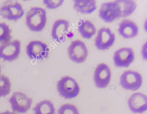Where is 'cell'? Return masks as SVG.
I'll return each instance as SVG.
<instances>
[{
    "instance_id": "cell-1",
    "label": "cell",
    "mask_w": 147,
    "mask_h": 114,
    "mask_svg": "<svg viewBox=\"0 0 147 114\" xmlns=\"http://www.w3.org/2000/svg\"><path fill=\"white\" fill-rule=\"evenodd\" d=\"M47 22V13L44 9L33 7L27 12L26 23L30 30L40 32L45 27Z\"/></svg>"
},
{
    "instance_id": "cell-2",
    "label": "cell",
    "mask_w": 147,
    "mask_h": 114,
    "mask_svg": "<svg viewBox=\"0 0 147 114\" xmlns=\"http://www.w3.org/2000/svg\"><path fill=\"white\" fill-rule=\"evenodd\" d=\"M57 89L59 95L65 99L76 97L80 92V87L76 80L72 77H62L57 84Z\"/></svg>"
},
{
    "instance_id": "cell-3",
    "label": "cell",
    "mask_w": 147,
    "mask_h": 114,
    "mask_svg": "<svg viewBox=\"0 0 147 114\" xmlns=\"http://www.w3.org/2000/svg\"><path fill=\"white\" fill-rule=\"evenodd\" d=\"M9 102L13 112L24 114L30 109L32 99L24 92H15L9 98Z\"/></svg>"
},
{
    "instance_id": "cell-4",
    "label": "cell",
    "mask_w": 147,
    "mask_h": 114,
    "mask_svg": "<svg viewBox=\"0 0 147 114\" xmlns=\"http://www.w3.org/2000/svg\"><path fill=\"white\" fill-rule=\"evenodd\" d=\"M67 54L70 60L76 64L86 61L88 50L85 43L80 40L73 41L67 48Z\"/></svg>"
},
{
    "instance_id": "cell-5",
    "label": "cell",
    "mask_w": 147,
    "mask_h": 114,
    "mask_svg": "<svg viewBox=\"0 0 147 114\" xmlns=\"http://www.w3.org/2000/svg\"><path fill=\"white\" fill-rule=\"evenodd\" d=\"M142 75L134 71H127L124 72L119 78V84L123 89L127 90H137L142 84Z\"/></svg>"
},
{
    "instance_id": "cell-6",
    "label": "cell",
    "mask_w": 147,
    "mask_h": 114,
    "mask_svg": "<svg viewBox=\"0 0 147 114\" xmlns=\"http://www.w3.org/2000/svg\"><path fill=\"white\" fill-rule=\"evenodd\" d=\"M49 51L48 45L40 41H32L26 46V52L28 57L35 60H41L47 58Z\"/></svg>"
},
{
    "instance_id": "cell-7",
    "label": "cell",
    "mask_w": 147,
    "mask_h": 114,
    "mask_svg": "<svg viewBox=\"0 0 147 114\" xmlns=\"http://www.w3.org/2000/svg\"><path fill=\"white\" fill-rule=\"evenodd\" d=\"M21 43L16 39L0 46V59L4 61L12 62L18 58L21 52Z\"/></svg>"
},
{
    "instance_id": "cell-8",
    "label": "cell",
    "mask_w": 147,
    "mask_h": 114,
    "mask_svg": "<svg viewBox=\"0 0 147 114\" xmlns=\"http://www.w3.org/2000/svg\"><path fill=\"white\" fill-rule=\"evenodd\" d=\"M99 16L107 23H111L121 17V13L116 1L104 3L99 11Z\"/></svg>"
},
{
    "instance_id": "cell-9",
    "label": "cell",
    "mask_w": 147,
    "mask_h": 114,
    "mask_svg": "<svg viewBox=\"0 0 147 114\" xmlns=\"http://www.w3.org/2000/svg\"><path fill=\"white\" fill-rule=\"evenodd\" d=\"M111 77V69L105 63H100L96 66L93 79L95 86L99 89H105L109 85Z\"/></svg>"
},
{
    "instance_id": "cell-10",
    "label": "cell",
    "mask_w": 147,
    "mask_h": 114,
    "mask_svg": "<svg viewBox=\"0 0 147 114\" xmlns=\"http://www.w3.org/2000/svg\"><path fill=\"white\" fill-rule=\"evenodd\" d=\"M116 36L109 28H101L99 29L94 40L97 49L105 51L111 48L115 42Z\"/></svg>"
},
{
    "instance_id": "cell-11",
    "label": "cell",
    "mask_w": 147,
    "mask_h": 114,
    "mask_svg": "<svg viewBox=\"0 0 147 114\" xmlns=\"http://www.w3.org/2000/svg\"><path fill=\"white\" fill-rule=\"evenodd\" d=\"M135 58L134 51L130 48L124 47L118 49L113 56L114 64L116 67H129Z\"/></svg>"
},
{
    "instance_id": "cell-12",
    "label": "cell",
    "mask_w": 147,
    "mask_h": 114,
    "mask_svg": "<svg viewBox=\"0 0 147 114\" xmlns=\"http://www.w3.org/2000/svg\"><path fill=\"white\" fill-rule=\"evenodd\" d=\"M130 110L135 114H142L147 110V97L141 92L132 94L128 100Z\"/></svg>"
},
{
    "instance_id": "cell-13",
    "label": "cell",
    "mask_w": 147,
    "mask_h": 114,
    "mask_svg": "<svg viewBox=\"0 0 147 114\" xmlns=\"http://www.w3.org/2000/svg\"><path fill=\"white\" fill-rule=\"evenodd\" d=\"M69 25V22L67 20H57L53 24L51 30V36L54 40L58 43L63 42L66 39Z\"/></svg>"
},
{
    "instance_id": "cell-14",
    "label": "cell",
    "mask_w": 147,
    "mask_h": 114,
    "mask_svg": "<svg viewBox=\"0 0 147 114\" xmlns=\"http://www.w3.org/2000/svg\"><path fill=\"white\" fill-rule=\"evenodd\" d=\"M118 32L124 39H132L138 34V28L134 22L125 19L122 20L119 23Z\"/></svg>"
},
{
    "instance_id": "cell-15",
    "label": "cell",
    "mask_w": 147,
    "mask_h": 114,
    "mask_svg": "<svg viewBox=\"0 0 147 114\" xmlns=\"http://www.w3.org/2000/svg\"><path fill=\"white\" fill-rule=\"evenodd\" d=\"M74 1V9L81 14H92L97 9L95 0H75Z\"/></svg>"
},
{
    "instance_id": "cell-16",
    "label": "cell",
    "mask_w": 147,
    "mask_h": 114,
    "mask_svg": "<svg viewBox=\"0 0 147 114\" xmlns=\"http://www.w3.org/2000/svg\"><path fill=\"white\" fill-rule=\"evenodd\" d=\"M121 13V17H128L132 14L136 8V1L133 0H117Z\"/></svg>"
},
{
    "instance_id": "cell-17",
    "label": "cell",
    "mask_w": 147,
    "mask_h": 114,
    "mask_svg": "<svg viewBox=\"0 0 147 114\" xmlns=\"http://www.w3.org/2000/svg\"><path fill=\"white\" fill-rule=\"evenodd\" d=\"M78 30L82 38L86 39H91L96 32L95 26L88 20L82 21L78 26Z\"/></svg>"
},
{
    "instance_id": "cell-18",
    "label": "cell",
    "mask_w": 147,
    "mask_h": 114,
    "mask_svg": "<svg viewBox=\"0 0 147 114\" xmlns=\"http://www.w3.org/2000/svg\"><path fill=\"white\" fill-rule=\"evenodd\" d=\"M34 114H55V109L51 101L44 100L38 103L32 109Z\"/></svg>"
},
{
    "instance_id": "cell-19",
    "label": "cell",
    "mask_w": 147,
    "mask_h": 114,
    "mask_svg": "<svg viewBox=\"0 0 147 114\" xmlns=\"http://www.w3.org/2000/svg\"><path fill=\"white\" fill-rule=\"evenodd\" d=\"M7 4L10 12V20L16 21L20 19L24 14V10L21 4L18 1H7Z\"/></svg>"
},
{
    "instance_id": "cell-20",
    "label": "cell",
    "mask_w": 147,
    "mask_h": 114,
    "mask_svg": "<svg viewBox=\"0 0 147 114\" xmlns=\"http://www.w3.org/2000/svg\"><path fill=\"white\" fill-rule=\"evenodd\" d=\"M12 36L11 30L8 25L4 22H0V44L1 45L10 42Z\"/></svg>"
},
{
    "instance_id": "cell-21",
    "label": "cell",
    "mask_w": 147,
    "mask_h": 114,
    "mask_svg": "<svg viewBox=\"0 0 147 114\" xmlns=\"http://www.w3.org/2000/svg\"><path fill=\"white\" fill-rule=\"evenodd\" d=\"M11 83L10 79L4 75H0V98L5 97L10 94Z\"/></svg>"
},
{
    "instance_id": "cell-22",
    "label": "cell",
    "mask_w": 147,
    "mask_h": 114,
    "mask_svg": "<svg viewBox=\"0 0 147 114\" xmlns=\"http://www.w3.org/2000/svg\"><path fill=\"white\" fill-rule=\"evenodd\" d=\"M58 114H80L77 107L74 105L65 104L63 105L57 111Z\"/></svg>"
},
{
    "instance_id": "cell-23",
    "label": "cell",
    "mask_w": 147,
    "mask_h": 114,
    "mask_svg": "<svg viewBox=\"0 0 147 114\" xmlns=\"http://www.w3.org/2000/svg\"><path fill=\"white\" fill-rule=\"evenodd\" d=\"M64 2L63 0H44L43 3L49 9H56L61 7Z\"/></svg>"
},
{
    "instance_id": "cell-24",
    "label": "cell",
    "mask_w": 147,
    "mask_h": 114,
    "mask_svg": "<svg viewBox=\"0 0 147 114\" xmlns=\"http://www.w3.org/2000/svg\"><path fill=\"white\" fill-rule=\"evenodd\" d=\"M147 42H145L142 47V50H141V54L142 57L144 60H147Z\"/></svg>"
},
{
    "instance_id": "cell-25",
    "label": "cell",
    "mask_w": 147,
    "mask_h": 114,
    "mask_svg": "<svg viewBox=\"0 0 147 114\" xmlns=\"http://www.w3.org/2000/svg\"><path fill=\"white\" fill-rule=\"evenodd\" d=\"M0 114H16L15 112H11V111H9V110L6 111H5V112H1Z\"/></svg>"
},
{
    "instance_id": "cell-26",
    "label": "cell",
    "mask_w": 147,
    "mask_h": 114,
    "mask_svg": "<svg viewBox=\"0 0 147 114\" xmlns=\"http://www.w3.org/2000/svg\"><path fill=\"white\" fill-rule=\"evenodd\" d=\"M1 75V66L0 65V75Z\"/></svg>"
}]
</instances>
